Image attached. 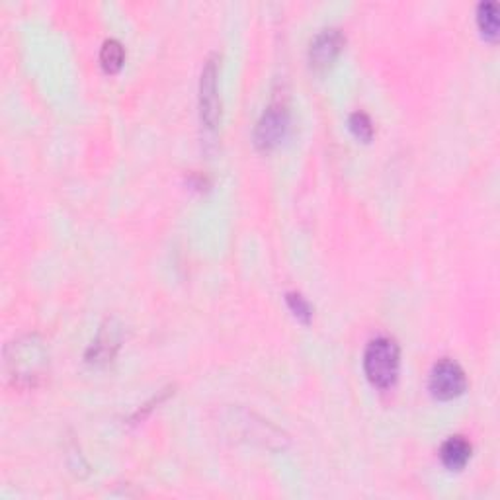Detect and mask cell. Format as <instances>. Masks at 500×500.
<instances>
[{"label": "cell", "mask_w": 500, "mask_h": 500, "mask_svg": "<svg viewBox=\"0 0 500 500\" xmlns=\"http://www.w3.org/2000/svg\"><path fill=\"white\" fill-rule=\"evenodd\" d=\"M401 350L391 336H377L367 344L364 354V372L377 389H389L399 377Z\"/></svg>", "instance_id": "1"}, {"label": "cell", "mask_w": 500, "mask_h": 500, "mask_svg": "<svg viewBox=\"0 0 500 500\" xmlns=\"http://www.w3.org/2000/svg\"><path fill=\"white\" fill-rule=\"evenodd\" d=\"M47 365V352L44 342L37 336L14 342L6 352L8 375L18 385H34L37 377H42Z\"/></svg>", "instance_id": "2"}, {"label": "cell", "mask_w": 500, "mask_h": 500, "mask_svg": "<svg viewBox=\"0 0 500 500\" xmlns=\"http://www.w3.org/2000/svg\"><path fill=\"white\" fill-rule=\"evenodd\" d=\"M219 67L217 57H209L201 70L200 80V116L201 124L209 131H217L221 121V98H219Z\"/></svg>", "instance_id": "3"}, {"label": "cell", "mask_w": 500, "mask_h": 500, "mask_svg": "<svg viewBox=\"0 0 500 500\" xmlns=\"http://www.w3.org/2000/svg\"><path fill=\"white\" fill-rule=\"evenodd\" d=\"M428 387H430L436 399L452 401L455 397L463 395V391L467 389V375L457 362L444 358L434 364Z\"/></svg>", "instance_id": "4"}, {"label": "cell", "mask_w": 500, "mask_h": 500, "mask_svg": "<svg viewBox=\"0 0 500 500\" xmlns=\"http://www.w3.org/2000/svg\"><path fill=\"white\" fill-rule=\"evenodd\" d=\"M290 114L283 104H272L264 111L258 119L257 129H254V145L260 151H270L280 145L282 139L288 134Z\"/></svg>", "instance_id": "5"}, {"label": "cell", "mask_w": 500, "mask_h": 500, "mask_svg": "<svg viewBox=\"0 0 500 500\" xmlns=\"http://www.w3.org/2000/svg\"><path fill=\"white\" fill-rule=\"evenodd\" d=\"M344 47V36L340 29L326 28L315 36L309 47V63L315 70H326L339 59Z\"/></svg>", "instance_id": "6"}, {"label": "cell", "mask_w": 500, "mask_h": 500, "mask_svg": "<svg viewBox=\"0 0 500 500\" xmlns=\"http://www.w3.org/2000/svg\"><path fill=\"white\" fill-rule=\"evenodd\" d=\"M471 452L473 447L463 436H452L442 444L440 459L450 471H462V469L469 463V459H471Z\"/></svg>", "instance_id": "7"}, {"label": "cell", "mask_w": 500, "mask_h": 500, "mask_svg": "<svg viewBox=\"0 0 500 500\" xmlns=\"http://www.w3.org/2000/svg\"><path fill=\"white\" fill-rule=\"evenodd\" d=\"M119 342V336L116 329H104L100 332L98 340L92 346L90 352H88V362H110L114 358V350L118 348Z\"/></svg>", "instance_id": "8"}, {"label": "cell", "mask_w": 500, "mask_h": 500, "mask_svg": "<svg viewBox=\"0 0 500 500\" xmlns=\"http://www.w3.org/2000/svg\"><path fill=\"white\" fill-rule=\"evenodd\" d=\"M124 61H126L124 45H121L118 39H106L104 45H102V51H100L102 69H104L106 73L114 75V73H118L121 67H124Z\"/></svg>", "instance_id": "9"}, {"label": "cell", "mask_w": 500, "mask_h": 500, "mask_svg": "<svg viewBox=\"0 0 500 500\" xmlns=\"http://www.w3.org/2000/svg\"><path fill=\"white\" fill-rule=\"evenodd\" d=\"M477 22L479 28L487 39H495L498 37V4L493 3V0H487V3H481L477 8Z\"/></svg>", "instance_id": "10"}, {"label": "cell", "mask_w": 500, "mask_h": 500, "mask_svg": "<svg viewBox=\"0 0 500 500\" xmlns=\"http://www.w3.org/2000/svg\"><path fill=\"white\" fill-rule=\"evenodd\" d=\"M348 126H350L352 134L358 137L360 141H364V143L372 141L373 124H372V119L367 118V114H364V111H354L350 119H348Z\"/></svg>", "instance_id": "11"}, {"label": "cell", "mask_w": 500, "mask_h": 500, "mask_svg": "<svg viewBox=\"0 0 500 500\" xmlns=\"http://www.w3.org/2000/svg\"><path fill=\"white\" fill-rule=\"evenodd\" d=\"M285 301H288V307L291 309V313H293L295 317H298L301 323L307 324V323L313 319V309H311V305H309V301H307V299L303 298L301 293H295V291H291V293L285 295Z\"/></svg>", "instance_id": "12"}]
</instances>
